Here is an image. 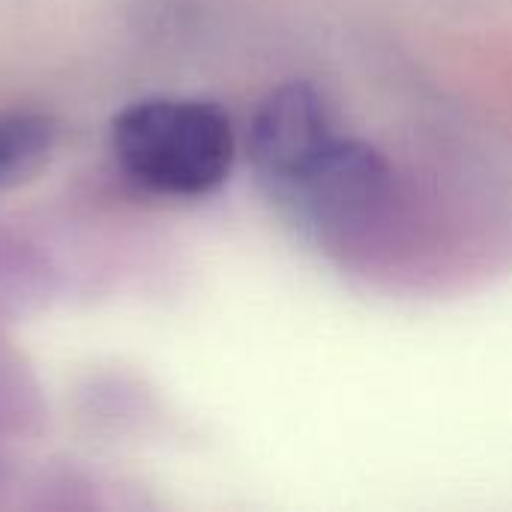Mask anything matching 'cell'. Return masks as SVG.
<instances>
[{"label":"cell","instance_id":"obj_1","mask_svg":"<svg viewBox=\"0 0 512 512\" xmlns=\"http://www.w3.org/2000/svg\"><path fill=\"white\" fill-rule=\"evenodd\" d=\"M267 195L330 258L366 279L417 285L450 264L453 231L438 198L387 150L339 126Z\"/></svg>","mask_w":512,"mask_h":512},{"label":"cell","instance_id":"obj_2","mask_svg":"<svg viewBox=\"0 0 512 512\" xmlns=\"http://www.w3.org/2000/svg\"><path fill=\"white\" fill-rule=\"evenodd\" d=\"M120 168L168 198L216 192L234 165L237 138L228 114L204 99L156 96L123 108L111 126Z\"/></svg>","mask_w":512,"mask_h":512},{"label":"cell","instance_id":"obj_3","mask_svg":"<svg viewBox=\"0 0 512 512\" xmlns=\"http://www.w3.org/2000/svg\"><path fill=\"white\" fill-rule=\"evenodd\" d=\"M336 117L324 93L309 81H288L267 93L249 123V159L270 192L288 180L336 129Z\"/></svg>","mask_w":512,"mask_h":512},{"label":"cell","instance_id":"obj_4","mask_svg":"<svg viewBox=\"0 0 512 512\" xmlns=\"http://www.w3.org/2000/svg\"><path fill=\"white\" fill-rule=\"evenodd\" d=\"M57 129L45 114L0 117V189L36 174L54 147Z\"/></svg>","mask_w":512,"mask_h":512}]
</instances>
